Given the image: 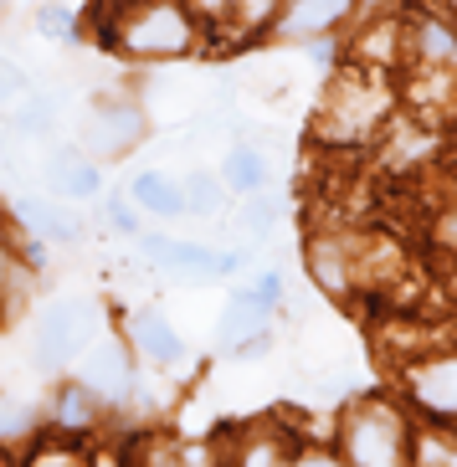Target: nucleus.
Here are the masks:
<instances>
[{
	"label": "nucleus",
	"mask_w": 457,
	"mask_h": 467,
	"mask_svg": "<svg viewBox=\"0 0 457 467\" xmlns=\"http://www.w3.org/2000/svg\"><path fill=\"white\" fill-rule=\"evenodd\" d=\"M93 31L139 62H170L201 47L191 0H93Z\"/></svg>",
	"instance_id": "f257e3e1"
},
{
	"label": "nucleus",
	"mask_w": 457,
	"mask_h": 467,
	"mask_svg": "<svg viewBox=\"0 0 457 467\" xmlns=\"http://www.w3.org/2000/svg\"><path fill=\"white\" fill-rule=\"evenodd\" d=\"M390 119H396V98H390L386 72L349 57V62H339L329 72L314 134L324 144H334V150H365V144H375L386 134Z\"/></svg>",
	"instance_id": "f03ea898"
},
{
	"label": "nucleus",
	"mask_w": 457,
	"mask_h": 467,
	"mask_svg": "<svg viewBox=\"0 0 457 467\" xmlns=\"http://www.w3.org/2000/svg\"><path fill=\"white\" fill-rule=\"evenodd\" d=\"M411 421L390 400H360L339 416V462L345 467H406Z\"/></svg>",
	"instance_id": "7ed1b4c3"
},
{
	"label": "nucleus",
	"mask_w": 457,
	"mask_h": 467,
	"mask_svg": "<svg viewBox=\"0 0 457 467\" xmlns=\"http://www.w3.org/2000/svg\"><path fill=\"white\" fill-rule=\"evenodd\" d=\"M88 334H93V308L83 298H57L42 308L36 318V329H31V359H36V370H68L78 365L88 349Z\"/></svg>",
	"instance_id": "20e7f679"
},
{
	"label": "nucleus",
	"mask_w": 457,
	"mask_h": 467,
	"mask_svg": "<svg viewBox=\"0 0 457 467\" xmlns=\"http://www.w3.org/2000/svg\"><path fill=\"white\" fill-rule=\"evenodd\" d=\"M406 400L431 426H457V344H442L431 355L406 365Z\"/></svg>",
	"instance_id": "39448f33"
},
{
	"label": "nucleus",
	"mask_w": 457,
	"mask_h": 467,
	"mask_svg": "<svg viewBox=\"0 0 457 467\" xmlns=\"http://www.w3.org/2000/svg\"><path fill=\"white\" fill-rule=\"evenodd\" d=\"M144 139V113L129 98H98L93 109L83 113L78 129V150H88L93 160H119Z\"/></svg>",
	"instance_id": "423d86ee"
},
{
	"label": "nucleus",
	"mask_w": 457,
	"mask_h": 467,
	"mask_svg": "<svg viewBox=\"0 0 457 467\" xmlns=\"http://www.w3.org/2000/svg\"><path fill=\"white\" fill-rule=\"evenodd\" d=\"M355 11H360V0H277L267 31L277 42L304 47L314 36H339L355 21Z\"/></svg>",
	"instance_id": "0eeeda50"
},
{
	"label": "nucleus",
	"mask_w": 457,
	"mask_h": 467,
	"mask_svg": "<svg viewBox=\"0 0 457 467\" xmlns=\"http://www.w3.org/2000/svg\"><path fill=\"white\" fill-rule=\"evenodd\" d=\"M401 67H457V26L437 11H406Z\"/></svg>",
	"instance_id": "6e6552de"
},
{
	"label": "nucleus",
	"mask_w": 457,
	"mask_h": 467,
	"mask_svg": "<svg viewBox=\"0 0 457 467\" xmlns=\"http://www.w3.org/2000/svg\"><path fill=\"white\" fill-rule=\"evenodd\" d=\"M139 252L154 262V267H170V273H195V277H232L242 273V252H216L201 247V242H170V236H139Z\"/></svg>",
	"instance_id": "1a4fd4ad"
},
{
	"label": "nucleus",
	"mask_w": 457,
	"mask_h": 467,
	"mask_svg": "<svg viewBox=\"0 0 457 467\" xmlns=\"http://www.w3.org/2000/svg\"><path fill=\"white\" fill-rule=\"evenodd\" d=\"M78 380L93 390L103 406H119V400L134 396V365H129V349L119 339L109 344H93V349H83V359H78Z\"/></svg>",
	"instance_id": "9d476101"
},
{
	"label": "nucleus",
	"mask_w": 457,
	"mask_h": 467,
	"mask_svg": "<svg viewBox=\"0 0 457 467\" xmlns=\"http://www.w3.org/2000/svg\"><path fill=\"white\" fill-rule=\"evenodd\" d=\"M222 349L236 359H252V355H267L273 349V314L267 308H252L247 298H236L226 303V314H222Z\"/></svg>",
	"instance_id": "9b49d317"
},
{
	"label": "nucleus",
	"mask_w": 457,
	"mask_h": 467,
	"mask_svg": "<svg viewBox=\"0 0 457 467\" xmlns=\"http://www.w3.org/2000/svg\"><path fill=\"white\" fill-rule=\"evenodd\" d=\"M308 273L329 298H349L360 288V273H355V236H314L308 247Z\"/></svg>",
	"instance_id": "f8f14e48"
},
{
	"label": "nucleus",
	"mask_w": 457,
	"mask_h": 467,
	"mask_svg": "<svg viewBox=\"0 0 457 467\" xmlns=\"http://www.w3.org/2000/svg\"><path fill=\"white\" fill-rule=\"evenodd\" d=\"M129 344H134V349L150 359V365H160V370H170V365H185V359H191L181 329H175V324H170L160 308H139V314H129Z\"/></svg>",
	"instance_id": "ddd939ff"
},
{
	"label": "nucleus",
	"mask_w": 457,
	"mask_h": 467,
	"mask_svg": "<svg viewBox=\"0 0 457 467\" xmlns=\"http://www.w3.org/2000/svg\"><path fill=\"white\" fill-rule=\"evenodd\" d=\"M52 191L62 195V201H98L103 195V170H98V160L88 150H78V144H57L52 154Z\"/></svg>",
	"instance_id": "4468645a"
},
{
	"label": "nucleus",
	"mask_w": 457,
	"mask_h": 467,
	"mask_svg": "<svg viewBox=\"0 0 457 467\" xmlns=\"http://www.w3.org/2000/svg\"><path fill=\"white\" fill-rule=\"evenodd\" d=\"M16 221H21L36 242H47V247H72V242H78V221L62 206L42 201V195H21V201H16Z\"/></svg>",
	"instance_id": "2eb2a0df"
},
{
	"label": "nucleus",
	"mask_w": 457,
	"mask_h": 467,
	"mask_svg": "<svg viewBox=\"0 0 457 467\" xmlns=\"http://www.w3.org/2000/svg\"><path fill=\"white\" fill-rule=\"evenodd\" d=\"M129 195H134V206H144L150 216H160V221L185 216V191H181V180H170L165 170H139L134 185H129Z\"/></svg>",
	"instance_id": "dca6fc26"
},
{
	"label": "nucleus",
	"mask_w": 457,
	"mask_h": 467,
	"mask_svg": "<svg viewBox=\"0 0 457 467\" xmlns=\"http://www.w3.org/2000/svg\"><path fill=\"white\" fill-rule=\"evenodd\" d=\"M98 411H103V400H98L83 380H72V385L57 390L52 426H57V431H68V437H78V431H93V426H98Z\"/></svg>",
	"instance_id": "f3484780"
},
{
	"label": "nucleus",
	"mask_w": 457,
	"mask_h": 467,
	"mask_svg": "<svg viewBox=\"0 0 457 467\" xmlns=\"http://www.w3.org/2000/svg\"><path fill=\"white\" fill-rule=\"evenodd\" d=\"M406 467H457V426H411Z\"/></svg>",
	"instance_id": "a211bd4d"
},
{
	"label": "nucleus",
	"mask_w": 457,
	"mask_h": 467,
	"mask_svg": "<svg viewBox=\"0 0 457 467\" xmlns=\"http://www.w3.org/2000/svg\"><path fill=\"white\" fill-rule=\"evenodd\" d=\"M267 180H273V170H267V154L257 150V144H236L232 154H226L222 165V185L236 195H257L267 191Z\"/></svg>",
	"instance_id": "6ab92c4d"
},
{
	"label": "nucleus",
	"mask_w": 457,
	"mask_h": 467,
	"mask_svg": "<svg viewBox=\"0 0 457 467\" xmlns=\"http://www.w3.org/2000/svg\"><path fill=\"white\" fill-rule=\"evenodd\" d=\"M52 129H57V103L47 93H26L5 113V134H16V139H47Z\"/></svg>",
	"instance_id": "aec40b11"
},
{
	"label": "nucleus",
	"mask_w": 457,
	"mask_h": 467,
	"mask_svg": "<svg viewBox=\"0 0 457 467\" xmlns=\"http://www.w3.org/2000/svg\"><path fill=\"white\" fill-rule=\"evenodd\" d=\"M181 191H185V216H222L226 206V185L216 175H206V170H191V175L181 180Z\"/></svg>",
	"instance_id": "412c9836"
},
{
	"label": "nucleus",
	"mask_w": 457,
	"mask_h": 467,
	"mask_svg": "<svg viewBox=\"0 0 457 467\" xmlns=\"http://www.w3.org/2000/svg\"><path fill=\"white\" fill-rule=\"evenodd\" d=\"M236 298H247L252 308L277 314V308H283V298H288V283H283V273H277V267H267V273H257L252 283H242V288H236Z\"/></svg>",
	"instance_id": "4be33fe9"
},
{
	"label": "nucleus",
	"mask_w": 457,
	"mask_h": 467,
	"mask_svg": "<svg viewBox=\"0 0 457 467\" xmlns=\"http://www.w3.org/2000/svg\"><path fill=\"white\" fill-rule=\"evenodd\" d=\"M283 195H267V191H257V195H247V206H242V226H247L252 236H267L283 221Z\"/></svg>",
	"instance_id": "5701e85b"
},
{
	"label": "nucleus",
	"mask_w": 457,
	"mask_h": 467,
	"mask_svg": "<svg viewBox=\"0 0 457 467\" xmlns=\"http://www.w3.org/2000/svg\"><path fill=\"white\" fill-rule=\"evenodd\" d=\"M31 21H36V31H42L47 42H72V36H78V16H72L68 5H57V0H42Z\"/></svg>",
	"instance_id": "b1692460"
},
{
	"label": "nucleus",
	"mask_w": 457,
	"mask_h": 467,
	"mask_svg": "<svg viewBox=\"0 0 457 467\" xmlns=\"http://www.w3.org/2000/svg\"><path fill=\"white\" fill-rule=\"evenodd\" d=\"M31 426H36V411H31V406H21V400H0V441L26 437Z\"/></svg>",
	"instance_id": "393cba45"
},
{
	"label": "nucleus",
	"mask_w": 457,
	"mask_h": 467,
	"mask_svg": "<svg viewBox=\"0 0 457 467\" xmlns=\"http://www.w3.org/2000/svg\"><path fill=\"white\" fill-rule=\"evenodd\" d=\"M26 93H31L26 72L16 67V62H5V57H0V109H16V103H21Z\"/></svg>",
	"instance_id": "a878e982"
},
{
	"label": "nucleus",
	"mask_w": 457,
	"mask_h": 467,
	"mask_svg": "<svg viewBox=\"0 0 457 467\" xmlns=\"http://www.w3.org/2000/svg\"><path fill=\"white\" fill-rule=\"evenodd\" d=\"M103 216H109V226L119 236H139V211L129 206V195H109L103 201Z\"/></svg>",
	"instance_id": "bb28decb"
},
{
	"label": "nucleus",
	"mask_w": 457,
	"mask_h": 467,
	"mask_svg": "<svg viewBox=\"0 0 457 467\" xmlns=\"http://www.w3.org/2000/svg\"><path fill=\"white\" fill-rule=\"evenodd\" d=\"M437 242H442L447 252H457V195L442 206V216H437Z\"/></svg>",
	"instance_id": "cd10ccee"
},
{
	"label": "nucleus",
	"mask_w": 457,
	"mask_h": 467,
	"mask_svg": "<svg viewBox=\"0 0 457 467\" xmlns=\"http://www.w3.org/2000/svg\"><path fill=\"white\" fill-rule=\"evenodd\" d=\"M283 467H345V462H339V452H298Z\"/></svg>",
	"instance_id": "c85d7f7f"
},
{
	"label": "nucleus",
	"mask_w": 457,
	"mask_h": 467,
	"mask_svg": "<svg viewBox=\"0 0 457 467\" xmlns=\"http://www.w3.org/2000/svg\"><path fill=\"white\" fill-rule=\"evenodd\" d=\"M0 308H5V247H0Z\"/></svg>",
	"instance_id": "c756f323"
},
{
	"label": "nucleus",
	"mask_w": 457,
	"mask_h": 467,
	"mask_svg": "<svg viewBox=\"0 0 457 467\" xmlns=\"http://www.w3.org/2000/svg\"><path fill=\"white\" fill-rule=\"evenodd\" d=\"M442 5H447V16H452V26H457V0H442Z\"/></svg>",
	"instance_id": "7c9ffc66"
},
{
	"label": "nucleus",
	"mask_w": 457,
	"mask_h": 467,
	"mask_svg": "<svg viewBox=\"0 0 457 467\" xmlns=\"http://www.w3.org/2000/svg\"><path fill=\"white\" fill-rule=\"evenodd\" d=\"M452 144H457V124H452Z\"/></svg>",
	"instance_id": "2f4dec72"
}]
</instances>
